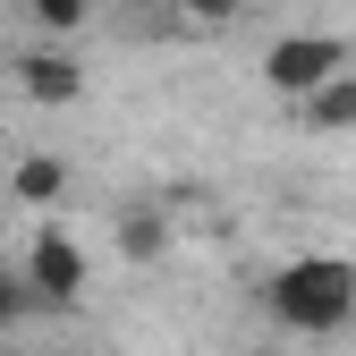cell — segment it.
<instances>
[{
	"mask_svg": "<svg viewBox=\"0 0 356 356\" xmlns=\"http://www.w3.org/2000/svg\"><path fill=\"white\" fill-rule=\"evenodd\" d=\"M263 314L297 339H331L356 323V263L348 254H297L263 280Z\"/></svg>",
	"mask_w": 356,
	"mask_h": 356,
	"instance_id": "obj_1",
	"label": "cell"
},
{
	"mask_svg": "<svg viewBox=\"0 0 356 356\" xmlns=\"http://www.w3.org/2000/svg\"><path fill=\"white\" fill-rule=\"evenodd\" d=\"M17 280L34 289V314H51V305H76L85 297V246L68 238V229H42L26 238V263H17Z\"/></svg>",
	"mask_w": 356,
	"mask_h": 356,
	"instance_id": "obj_2",
	"label": "cell"
},
{
	"mask_svg": "<svg viewBox=\"0 0 356 356\" xmlns=\"http://www.w3.org/2000/svg\"><path fill=\"white\" fill-rule=\"evenodd\" d=\"M339 68H348V42H339V34H280L272 51H263V85L289 94V102H305V94L331 85Z\"/></svg>",
	"mask_w": 356,
	"mask_h": 356,
	"instance_id": "obj_3",
	"label": "cell"
},
{
	"mask_svg": "<svg viewBox=\"0 0 356 356\" xmlns=\"http://www.w3.org/2000/svg\"><path fill=\"white\" fill-rule=\"evenodd\" d=\"M17 85H26V102H42V111H68V102L85 94V68L60 51V42H42V51H26V60H17Z\"/></svg>",
	"mask_w": 356,
	"mask_h": 356,
	"instance_id": "obj_4",
	"label": "cell"
},
{
	"mask_svg": "<svg viewBox=\"0 0 356 356\" xmlns=\"http://www.w3.org/2000/svg\"><path fill=\"white\" fill-rule=\"evenodd\" d=\"M170 238H178V229H170V212H161V204H127L111 246H119L127 263H161V254H170Z\"/></svg>",
	"mask_w": 356,
	"mask_h": 356,
	"instance_id": "obj_5",
	"label": "cell"
},
{
	"mask_svg": "<svg viewBox=\"0 0 356 356\" xmlns=\"http://www.w3.org/2000/svg\"><path fill=\"white\" fill-rule=\"evenodd\" d=\"M297 119L314 127V136H348V127H356V68H339L331 85H314V94L297 102Z\"/></svg>",
	"mask_w": 356,
	"mask_h": 356,
	"instance_id": "obj_6",
	"label": "cell"
},
{
	"mask_svg": "<svg viewBox=\"0 0 356 356\" xmlns=\"http://www.w3.org/2000/svg\"><path fill=\"white\" fill-rule=\"evenodd\" d=\"M9 195L34 204V212H51V204L68 195V161H60V153H26V161L9 170Z\"/></svg>",
	"mask_w": 356,
	"mask_h": 356,
	"instance_id": "obj_7",
	"label": "cell"
},
{
	"mask_svg": "<svg viewBox=\"0 0 356 356\" xmlns=\"http://www.w3.org/2000/svg\"><path fill=\"white\" fill-rule=\"evenodd\" d=\"M26 17H34L42 34H76L85 17H94V0H26Z\"/></svg>",
	"mask_w": 356,
	"mask_h": 356,
	"instance_id": "obj_8",
	"label": "cell"
},
{
	"mask_svg": "<svg viewBox=\"0 0 356 356\" xmlns=\"http://www.w3.org/2000/svg\"><path fill=\"white\" fill-rule=\"evenodd\" d=\"M26 314H34V289H26V280L9 272V263H0V339H9V331H17Z\"/></svg>",
	"mask_w": 356,
	"mask_h": 356,
	"instance_id": "obj_9",
	"label": "cell"
},
{
	"mask_svg": "<svg viewBox=\"0 0 356 356\" xmlns=\"http://www.w3.org/2000/svg\"><path fill=\"white\" fill-rule=\"evenodd\" d=\"M170 9H178V17H195V26H229L246 0H170Z\"/></svg>",
	"mask_w": 356,
	"mask_h": 356,
	"instance_id": "obj_10",
	"label": "cell"
}]
</instances>
